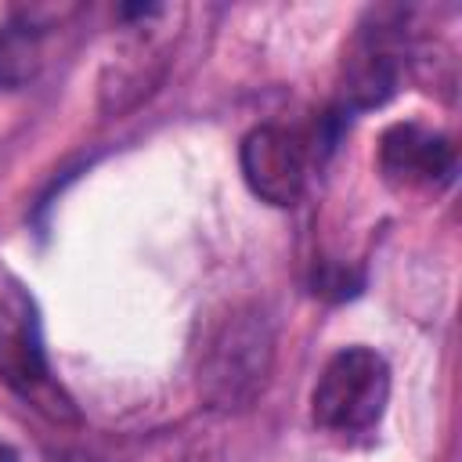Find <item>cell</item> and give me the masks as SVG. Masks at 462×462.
I'll list each match as a JSON object with an SVG mask.
<instances>
[{
    "mask_svg": "<svg viewBox=\"0 0 462 462\" xmlns=\"http://www.w3.org/2000/svg\"><path fill=\"white\" fill-rule=\"evenodd\" d=\"M0 383L47 419L76 422V404L51 375L40 307L32 292L0 263Z\"/></svg>",
    "mask_w": 462,
    "mask_h": 462,
    "instance_id": "7a4b0ae2",
    "label": "cell"
},
{
    "mask_svg": "<svg viewBox=\"0 0 462 462\" xmlns=\"http://www.w3.org/2000/svg\"><path fill=\"white\" fill-rule=\"evenodd\" d=\"M401 72H404V25L390 22L386 14H375L372 25H361V32L354 36L343 58V76H339L343 105L354 112L386 105L401 87Z\"/></svg>",
    "mask_w": 462,
    "mask_h": 462,
    "instance_id": "277c9868",
    "label": "cell"
},
{
    "mask_svg": "<svg viewBox=\"0 0 462 462\" xmlns=\"http://www.w3.org/2000/svg\"><path fill=\"white\" fill-rule=\"evenodd\" d=\"M386 404L390 365L372 346L336 350L310 390V415L328 433H365L383 419Z\"/></svg>",
    "mask_w": 462,
    "mask_h": 462,
    "instance_id": "3957f363",
    "label": "cell"
},
{
    "mask_svg": "<svg viewBox=\"0 0 462 462\" xmlns=\"http://www.w3.org/2000/svg\"><path fill=\"white\" fill-rule=\"evenodd\" d=\"M274 365V332L260 307H235L209 332L199 357V390L220 411L249 408Z\"/></svg>",
    "mask_w": 462,
    "mask_h": 462,
    "instance_id": "6da1fadb",
    "label": "cell"
},
{
    "mask_svg": "<svg viewBox=\"0 0 462 462\" xmlns=\"http://www.w3.org/2000/svg\"><path fill=\"white\" fill-rule=\"evenodd\" d=\"M242 177L249 191L271 206H296L307 188V144L300 134L278 123H260L238 148Z\"/></svg>",
    "mask_w": 462,
    "mask_h": 462,
    "instance_id": "8992f818",
    "label": "cell"
},
{
    "mask_svg": "<svg viewBox=\"0 0 462 462\" xmlns=\"http://www.w3.org/2000/svg\"><path fill=\"white\" fill-rule=\"evenodd\" d=\"M455 144L422 123H393L379 137V173L393 191L437 195L455 180Z\"/></svg>",
    "mask_w": 462,
    "mask_h": 462,
    "instance_id": "5b68a950",
    "label": "cell"
},
{
    "mask_svg": "<svg viewBox=\"0 0 462 462\" xmlns=\"http://www.w3.org/2000/svg\"><path fill=\"white\" fill-rule=\"evenodd\" d=\"M43 65V29L29 18L0 25V90H22Z\"/></svg>",
    "mask_w": 462,
    "mask_h": 462,
    "instance_id": "52a82bcc",
    "label": "cell"
},
{
    "mask_svg": "<svg viewBox=\"0 0 462 462\" xmlns=\"http://www.w3.org/2000/svg\"><path fill=\"white\" fill-rule=\"evenodd\" d=\"M0 462H18V451L0 437Z\"/></svg>",
    "mask_w": 462,
    "mask_h": 462,
    "instance_id": "ba28073f",
    "label": "cell"
}]
</instances>
